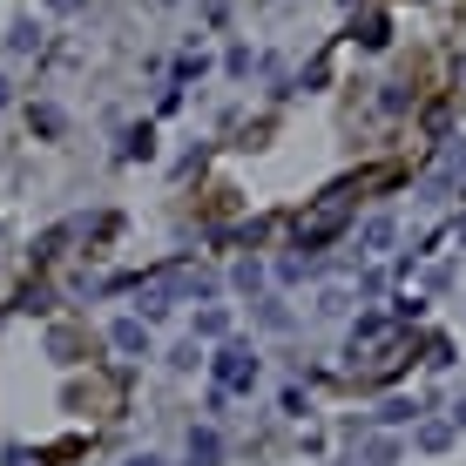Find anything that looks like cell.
Returning a JSON list of instances; mask_svg holds the SVG:
<instances>
[{
	"label": "cell",
	"mask_w": 466,
	"mask_h": 466,
	"mask_svg": "<svg viewBox=\"0 0 466 466\" xmlns=\"http://www.w3.org/2000/svg\"><path fill=\"white\" fill-rule=\"evenodd\" d=\"M210 379H217L230 399H250L257 379H264V359H257V345H250V339H223L217 359H210Z\"/></svg>",
	"instance_id": "6da1fadb"
},
{
	"label": "cell",
	"mask_w": 466,
	"mask_h": 466,
	"mask_svg": "<svg viewBox=\"0 0 466 466\" xmlns=\"http://www.w3.org/2000/svg\"><path fill=\"white\" fill-rule=\"evenodd\" d=\"M426 203H446V197H466V142H453V149L440 156V169L426 176Z\"/></svg>",
	"instance_id": "7a4b0ae2"
},
{
	"label": "cell",
	"mask_w": 466,
	"mask_h": 466,
	"mask_svg": "<svg viewBox=\"0 0 466 466\" xmlns=\"http://www.w3.org/2000/svg\"><path fill=\"white\" fill-rule=\"evenodd\" d=\"M108 345H116L122 359H156V331L142 325L136 311H128V318H116V325H108Z\"/></svg>",
	"instance_id": "3957f363"
},
{
	"label": "cell",
	"mask_w": 466,
	"mask_h": 466,
	"mask_svg": "<svg viewBox=\"0 0 466 466\" xmlns=\"http://www.w3.org/2000/svg\"><path fill=\"white\" fill-rule=\"evenodd\" d=\"M392 237H399V217H392V210L365 217V223H359V257H385V250H392Z\"/></svg>",
	"instance_id": "277c9868"
},
{
	"label": "cell",
	"mask_w": 466,
	"mask_h": 466,
	"mask_svg": "<svg viewBox=\"0 0 466 466\" xmlns=\"http://www.w3.org/2000/svg\"><path fill=\"white\" fill-rule=\"evenodd\" d=\"M453 440H460V426L453 420H412V446H420V453H453Z\"/></svg>",
	"instance_id": "5b68a950"
},
{
	"label": "cell",
	"mask_w": 466,
	"mask_h": 466,
	"mask_svg": "<svg viewBox=\"0 0 466 466\" xmlns=\"http://www.w3.org/2000/svg\"><path fill=\"white\" fill-rule=\"evenodd\" d=\"M250 318H257V325H264V331H298V311H291V304H284V298H257L250 304Z\"/></svg>",
	"instance_id": "8992f818"
},
{
	"label": "cell",
	"mask_w": 466,
	"mask_h": 466,
	"mask_svg": "<svg viewBox=\"0 0 466 466\" xmlns=\"http://www.w3.org/2000/svg\"><path fill=\"white\" fill-rule=\"evenodd\" d=\"M189 339L223 345V339H230V311H223V304H203V311H197V331H189Z\"/></svg>",
	"instance_id": "52a82bcc"
},
{
	"label": "cell",
	"mask_w": 466,
	"mask_h": 466,
	"mask_svg": "<svg viewBox=\"0 0 466 466\" xmlns=\"http://www.w3.org/2000/svg\"><path fill=\"white\" fill-rule=\"evenodd\" d=\"M230 284H237V291H244V298H264V264H257V257H237V270H230Z\"/></svg>",
	"instance_id": "ba28073f"
},
{
	"label": "cell",
	"mask_w": 466,
	"mask_h": 466,
	"mask_svg": "<svg viewBox=\"0 0 466 466\" xmlns=\"http://www.w3.org/2000/svg\"><path fill=\"white\" fill-rule=\"evenodd\" d=\"M41 47V27L27 21V14H14V27H7V55H35Z\"/></svg>",
	"instance_id": "9c48e42d"
},
{
	"label": "cell",
	"mask_w": 466,
	"mask_h": 466,
	"mask_svg": "<svg viewBox=\"0 0 466 466\" xmlns=\"http://www.w3.org/2000/svg\"><path fill=\"white\" fill-rule=\"evenodd\" d=\"M399 453H406V440H392V432L365 440V466H399Z\"/></svg>",
	"instance_id": "30bf717a"
},
{
	"label": "cell",
	"mask_w": 466,
	"mask_h": 466,
	"mask_svg": "<svg viewBox=\"0 0 466 466\" xmlns=\"http://www.w3.org/2000/svg\"><path fill=\"white\" fill-rule=\"evenodd\" d=\"M372 420H379V426H412V420H420V399H385Z\"/></svg>",
	"instance_id": "8fae6325"
},
{
	"label": "cell",
	"mask_w": 466,
	"mask_h": 466,
	"mask_svg": "<svg viewBox=\"0 0 466 466\" xmlns=\"http://www.w3.org/2000/svg\"><path fill=\"white\" fill-rule=\"evenodd\" d=\"M122 156H128V163H136V156L149 163V156H156V128H149V122H142V128H128V136H122Z\"/></svg>",
	"instance_id": "7c38bea8"
},
{
	"label": "cell",
	"mask_w": 466,
	"mask_h": 466,
	"mask_svg": "<svg viewBox=\"0 0 466 466\" xmlns=\"http://www.w3.org/2000/svg\"><path fill=\"white\" fill-rule=\"evenodd\" d=\"M250 68H257V55H250V47H244V41H237V47H230V55H223V75H230V82H244V75H250Z\"/></svg>",
	"instance_id": "4fadbf2b"
},
{
	"label": "cell",
	"mask_w": 466,
	"mask_h": 466,
	"mask_svg": "<svg viewBox=\"0 0 466 466\" xmlns=\"http://www.w3.org/2000/svg\"><path fill=\"white\" fill-rule=\"evenodd\" d=\"M169 365H176V372H197V365H203V339H183L169 351Z\"/></svg>",
	"instance_id": "5bb4252c"
},
{
	"label": "cell",
	"mask_w": 466,
	"mask_h": 466,
	"mask_svg": "<svg viewBox=\"0 0 466 466\" xmlns=\"http://www.w3.org/2000/svg\"><path fill=\"white\" fill-rule=\"evenodd\" d=\"M372 339H385V318H379V311H365L359 325H351V345H372Z\"/></svg>",
	"instance_id": "9a60e30c"
},
{
	"label": "cell",
	"mask_w": 466,
	"mask_h": 466,
	"mask_svg": "<svg viewBox=\"0 0 466 466\" xmlns=\"http://www.w3.org/2000/svg\"><path fill=\"white\" fill-rule=\"evenodd\" d=\"M278 406H284V412H291V420H304V412H311V399H304V392H298V385H284V392H278Z\"/></svg>",
	"instance_id": "2e32d148"
},
{
	"label": "cell",
	"mask_w": 466,
	"mask_h": 466,
	"mask_svg": "<svg viewBox=\"0 0 466 466\" xmlns=\"http://www.w3.org/2000/svg\"><path fill=\"white\" fill-rule=\"evenodd\" d=\"M345 311H351L345 291H325V298H318V318H345Z\"/></svg>",
	"instance_id": "e0dca14e"
},
{
	"label": "cell",
	"mask_w": 466,
	"mask_h": 466,
	"mask_svg": "<svg viewBox=\"0 0 466 466\" xmlns=\"http://www.w3.org/2000/svg\"><path fill=\"white\" fill-rule=\"evenodd\" d=\"M35 128L41 136H61V108H35Z\"/></svg>",
	"instance_id": "ac0fdd59"
},
{
	"label": "cell",
	"mask_w": 466,
	"mask_h": 466,
	"mask_svg": "<svg viewBox=\"0 0 466 466\" xmlns=\"http://www.w3.org/2000/svg\"><path fill=\"white\" fill-rule=\"evenodd\" d=\"M359 41H365V47H385V41H392V27H385V21H365Z\"/></svg>",
	"instance_id": "d6986e66"
},
{
	"label": "cell",
	"mask_w": 466,
	"mask_h": 466,
	"mask_svg": "<svg viewBox=\"0 0 466 466\" xmlns=\"http://www.w3.org/2000/svg\"><path fill=\"white\" fill-rule=\"evenodd\" d=\"M41 7H47V14H82L88 0H41Z\"/></svg>",
	"instance_id": "ffe728a7"
},
{
	"label": "cell",
	"mask_w": 466,
	"mask_h": 466,
	"mask_svg": "<svg viewBox=\"0 0 466 466\" xmlns=\"http://www.w3.org/2000/svg\"><path fill=\"white\" fill-rule=\"evenodd\" d=\"M122 466H169L163 453H136V460H122Z\"/></svg>",
	"instance_id": "44dd1931"
},
{
	"label": "cell",
	"mask_w": 466,
	"mask_h": 466,
	"mask_svg": "<svg viewBox=\"0 0 466 466\" xmlns=\"http://www.w3.org/2000/svg\"><path fill=\"white\" fill-rule=\"evenodd\" d=\"M446 420H453V426L466 432V399H453V412H446Z\"/></svg>",
	"instance_id": "7402d4cb"
},
{
	"label": "cell",
	"mask_w": 466,
	"mask_h": 466,
	"mask_svg": "<svg viewBox=\"0 0 466 466\" xmlns=\"http://www.w3.org/2000/svg\"><path fill=\"white\" fill-rule=\"evenodd\" d=\"M0 108H7V75H0Z\"/></svg>",
	"instance_id": "603a6c76"
},
{
	"label": "cell",
	"mask_w": 466,
	"mask_h": 466,
	"mask_svg": "<svg viewBox=\"0 0 466 466\" xmlns=\"http://www.w3.org/2000/svg\"><path fill=\"white\" fill-rule=\"evenodd\" d=\"M460 237H466V223H460Z\"/></svg>",
	"instance_id": "cb8c5ba5"
}]
</instances>
